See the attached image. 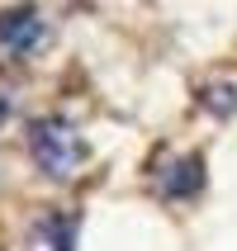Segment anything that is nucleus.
<instances>
[{
	"instance_id": "7ed1b4c3",
	"label": "nucleus",
	"mask_w": 237,
	"mask_h": 251,
	"mask_svg": "<svg viewBox=\"0 0 237 251\" xmlns=\"http://www.w3.org/2000/svg\"><path fill=\"white\" fill-rule=\"evenodd\" d=\"M157 190H161V199H195L204 190V161L199 156H161Z\"/></svg>"
},
{
	"instance_id": "20e7f679",
	"label": "nucleus",
	"mask_w": 237,
	"mask_h": 251,
	"mask_svg": "<svg viewBox=\"0 0 237 251\" xmlns=\"http://www.w3.org/2000/svg\"><path fill=\"white\" fill-rule=\"evenodd\" d=\"M76 213H43L28 227V251H76Z\"/></svg>"
},
{
	"instance_id": "f03ea898",
	"label": "nucleus",
	"mask_w": 237,
	"mask_h": 251,
	"mask_svg": "<svg viewBox=\"0 0 237 251\" xmlns=\"http://www.w3.org/2000/svg\"><path fill=\"white\" fill-rule=\"evenodd\" d=\"M0 48L10 57H33L48 48V19L38 14V5H14L0 14Z\"/></svg>"
},
{
	"instance_id": "f257e3e1",
	"label": "nucleus",
	"mask_w": 237,
	"mask_h": 251,
	"mask_svg": "<svg viewBox=\"0 0 237 251\" xmlns=\"http://www.w3.org/2000/svg\"><path fill=\"white\" fill-rule=\"evenodd\" d=\"M28 152H33L38 171L53 176V180H71L85 166V156H90L85 152V138L67 119H38V124L28 128Z\"/></svg>"
}]
</instances>
